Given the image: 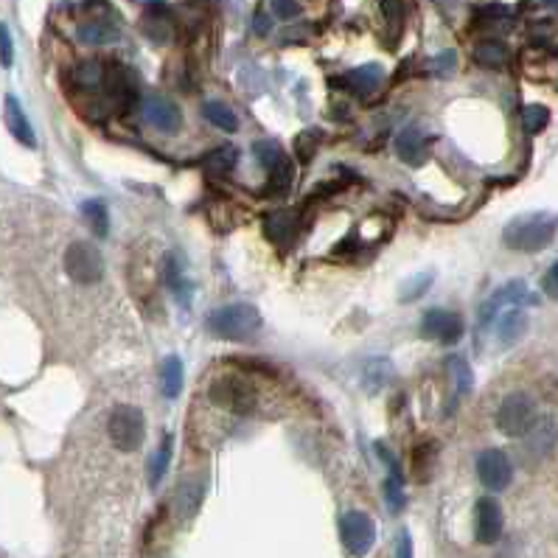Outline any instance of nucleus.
<instances>
[{
    "instance_id": "obj_4",
    "label": "nucleus",
    "mask_w": 558,
    "mask_h": 558,
    "mask_svg": "<svg viewBox=\"0 0 558 558\" xmlns=\"http://www.w3.org/2000/svg\"><path fill=\"white\" fill-rule=\"evenodd\" d=\"M533 424H536V404L528 393H511L502 399V404L497 410V426L502 435L522 438V435H528Z\"/></svg>"
},
{
    "instance_id": "obj_29",
    "label": "nucleus",
    "mask_w": 558,
    "mask_h": 558,
    "mask_svg": "<svg viewBox=\"0 0 558 558\" xmlns=\"http://www.w3.org/2000/svg\"><path fill=\"white\" fill-rule=\"evenodd\" d=\"M449 368H452V373H455L458 393H469V390H472V371H469V363H466L463 356H452V359H449Z\"/></svg>"
},
{
    "instance_id": "obj_36",
    "label": "nucleus",
    "mask_w": 558,
    "mask_h": 558,
    "mask_svg": "<svg viewBox=\"0 0 558 558\" xmlns=\"http://www.w3.org/2000/svg\"><path fill=\"white\" fill-rule=\"evenodd\" d=\"M542 290H545L553 300H558V261L547 269V275H545V281H542Z\"/></svg>"
},
{
    "instance_id": "obj_28",
    "label": "nucleus",
    "mask_w": 558,
    "mask_h": 558,
    "mask_svg": "<svg viewBox=\"0 0 558 558\" xmlns=\"http://www.w3.org/2000/svg\"><path fill=\"white\" fill-rule=\"evenodd\" d=\"M253 152H256V160H259L264 169H273L278 160L283 157V149L278 147L275 140H259L256 147H253Z\"/></svg>"
},
{
    "instance_id": "obj_5",
    "label": "nucleus",
    "mask_w": 558,
    "mask_h": 558,
    "mask_svg": "<svg viewBox=\"0 0 558 558\" xmlns=\"http://www.w3.org/2000/svg\"><path fill=\"white\" fill-rule=\"evenodd\" d=\"M65 273L76 283H99L104 275L101 253L87 242H74L65 250Z\"/></svg>"
},
{
    "instance_id": "obj_38",
    "label": "nucleus",
    "mask_w": 558,
    "mask_h": 558,
    "mask_svg": "<svg viewBox=\"0 0 558 558\" xmlns=\"http://www.w3.org/2000/svg\"><path fill=\"white\" fill-rule=\"evenodd\" d=\"M395 558H412V538L407 530L399 536V542H395Z\"/></svg>"
},
{
    "instance_id": "obj_41",
    "label": "nucleus",
    "mask_w": 558,
    "mask_h": 558,
    "mask_svg": "<svg viewBox=\"0 0 558 558\" xmlns=\"http://www.w3.org/2000/svg\"><path fill=\"white\" fill-rule=\"evenodd\" d=\"M542 4H545V6H550V9H555V12H558V0H542Z\"/></svg>"
},
{
    "instance_id": "obj_12",
    "label": "nucleus",
    "mask_w": 558,
    "mask_h": 558,
    "mask_svg": "<svg viewBox=\"0 0 558 558\" xmlns=\"http://www.w3.org/2000/svg\"><path fill=\"white\" fill-rule=\"evenodd\" d=\"M143 113H147V121L160 132H177L179 124H183V113L179 107L163 96H149L147 104H143Z\"/></svg>"
},
{
    "instance_id": "obj_15",
    "label": "nucleus",
    "mask_w": 558,
    "mask_h": 558,
    "mask_svg": "<svg viewBox=\"0 0 558 558\" xmlns=\"http://www.w3.org/2000/svg\"><path fill=\"white\" fill-rule=\"evenodd\" d=\"M267 239H273L275 244H290L298 233V216L292 211H275L264 219Z\"/></svg>"
},
{
    "instance_id": "obj_22",
    "label": "nucleus",
    "mask_w": 558,
    "mask_h": 558,
    "mask_svg": "<svg viewBox=\"0 0 558 558\" xmlns=\"http://www.w3.org/2000/svg\"><path fill=\"white\" fill-rule=\"evenodd\" d=\"M236 160H239V152L233 147H216L203 157V166L213 174H227L236 166Z\"/></svg>"
},
{
    "instance_id": "obj_18",
    "label": "nucleus",
    "mask_w": 558,
    "mask_h": 558,
    "mask_svg": "<svg viewBox=\"0 0 558 558\" xmlns=\"http://www.w3.org/2000/svg\"><path fill=\"white\" fill-rule=\"evenodd\" d=\"M269 171V179H267V194L269 196H281L292 188V179H295V166H292V160L290 157H281L278 163L273 169H267Z\"/></svg>"
},
{
    "instance_id": "obj_6",
    "label": "nucleus",
    "mask_w": 558,
    "mask_h": 558,
    "mask_svg": "<svg viewBox=\"0 0 558 558\" xmlns=\"http://www.w3.org/2000/svg\"><path fill=\"white\" fill-rule=\"evenodd\" d=\"M211 402L219 404L230 412H239V416H247L256 407V390L250 387L239 376H222L211 385Z\"/></svg>"
},
{
    "instance_id": "obj_34",
    "label": "nucleus",
    "mask_w": 558,
    "mask_h": 558,
    "mask_svg": "<svg viewBox=\"0 0 558 558\" xmlns=\"http://www.w3.org/2000/svg\"><path fill=\"white\" fill-rule=\"evenodd\" d=\"M455 65H458L455 51H443L441 57L432 60V70H435V74H449V70H455Z\"/></svg>"
},
{
    "instance_id": "obj_2",
    "label": "nucleus",
    "mask_w": 558,
    "mask_h": 558,
    "mask_svg": "<svg viewBox=\"0 0 558 558\" xmlns=\"http://www.w3.org/2000/svg\"><path fill=\"white\" fill-rule=\"evenodd\" d=\"M261 312L253 303H227L208 315V329L213 337L230 343H247L261 331Z\"/></svg>"
},
{
    "instance_id": "obj_17",
    "label": "nucleus",
    "mask_w": 558,
    "mask_h": 558,
    "mask_svg": "<svg viewBox=\"0 0 558 558\" xmlns=\"http://www.w3.org/2000/svg\"><path fill=\"white\" fill-rule=\"evenodd\" d=\"M79 40L84 45H107L118 40V28L110 20H90L79 26Z\"/></svg>"
},
{
    "instance_id": "obj_33",
    "label": "nucleus",
    "mask_w": 558,
    "mask_h": 558,
    "mask_svg": "<svg viewBox=\"0 0 558 558\" xmlns=\"http://www.w3.org/2000/svg\"><path fill=\"white\" fill-rule=\"evenodd\" d=\"M273 14L281 17V20H292V17L300 14L298 0H273Z\"/></svg>"
},
{
    "instance_id": "obj_26",
    "label": "nucleus",
    "mask_w": 558,
    "mask_h": 558,
    "mask_svg": "<svg viewBox=\"0 0 558 558\" xmlns=\"http://www.w3.org/2000/svg\"><path fill=\"white\" fill-rule=\"evenodd\" d=\"M101 76H104V65L101 62H82L76 65L74 70V82L82 87V90H93L101 84Z\"/></svg>"
},
{
    "instance_id": "obj_32",
    "label": "nucleus",
    "mask_w": 558,
    "mask_h": 558,
    "mask_svg": "<svg viewBox=\"0 0 558 558\" xmlns=\"http://www.w3.org/2000/svg\"><path fill=\"white\" fill-rule=\"evenodd\" d=\"M426 449H429V443H424V446L416 449V474H418L421 480L429 477V472H432V460H435V452H432V455L426 458Z\"/></svg>"
},
{
    "instance_id": "obj_27",
    "label": "nucleus",
    "mask_w": 558,
    "mask_h": 558,
    "mask_svg": "<svg viewBox=\"0 0 558 558\" xmlns=\"http://www.w3.org/2000/svg\"><path fill=\"white\" fill-rule=\"evenodd\" d=\"M522 124L528 127V132H542L550 124V110L542 104H528L525 110H522Z\"/></svg>"
},
{
    "instance_id": "obj_23",
    "label": "nucleus",
    "mask_w": 558,
    "mask_h": 558,
    "mask_svg": "<svg viewBox=\"0 0 558 558\" xmlns=\"http://www.w3.org/2000/svg\"><path fill=\"white\" fill-rule=\"evenodd\" d=\"M82 213H84L90 230H93L99 239H104L107 230H110V216H107V205L101 200H87L82 205Z\"/></svg>"
},
{
    "instance_id": "obj_24",
    "label": "nucleus",
    "mask_w": 558,
    "mask_h": 558,
    "mask_svg": "<svg viewBox=\"0 0 558 558\" xmlns=\"http://www.w3.org/2000/svg\"><path fill=\"white\" fill-rule=\"evenodd\" d=\"M474 60L482 68H502V65H506V60H508V48L502 43H497V40H485V43L477 45Z\"/></svg>"
},
{
    "instance_id": "obj_16",
    "label": "nucleus",
    "mask_w": 558,
    "mask_h": 558,
    "mask_svg": "<svg viewBox=\"0 0 558 558\" xmlns=\"http://www.w3.org/2000/svg\"><path fill=\"white\" fill-rule=\"evenodd\" d=\"M6 127H9V132L23 143V147H34V143H37V138H34V130H31V124H28V118H26V113H23V107H20V101H17L14 96H6Z\"/></svg>"
},
{
    "instance_id": "obj_11",
    "label": "nucleus",
    "mask_w": 558,
    "mask_h": 558,
    "mask_svg": "<svg viewBox=\"0 0 558 558\" xmlns=\"http://www.w3.org/2000/svg\"><path fill=\"white\" fill-rule=\"evenodd\" d=\"M101 84L107 90V96H110L113 101H118L121 107H132L138 101V84H135L130 70L124 65H118V62L104 65Z\"/></svg>"
},
{
    "instance_id": "obj_21",
    "label": "nucleus",
    "mask_w": 558,
    "mask_h": 558,
    "mask_svg": "<svg viewBox=\"0 0 558 558\" xmlns=\"http://www.w3.org/2000/svg\"><path fill=\"white\" fill-rule=\"evenodd\" d=\"M525 329H528L525 312H522V309H511L506 317H502V323H499V343L502 346H514L516 339L525 334Z\"/></svg>"
},
{
    "instance_id": "obj_7",
    "label": "nucleus",
    "mask_w": 558,
    "mask_h": 558,
    "mask_svg": "<svg viewBox=\"0 0 558 558\" xmlns=\"http://www.w3.org/2000/svg\"><path fill=\"white\" fill-rule=\"evenodd\" d=\"M339 538H343V545L351 555L363 558L371 553L373 542H376V525L373 519L363 511H348L339 519Z\"/></svg>"
},
{
    "instance_id": "obj_35",
    "label": "nucleus",
    "mask_w": 558,
    "mask_h": 558,
    "mask_svg": "<svg viewBox=\"0 0 558 558\" xmlns=\"http://www.w3.org/2000/svg\"><path fill=\"white\" fill-rule=\"evenodd\" d=\"M382 6H385L387 20L395 23V26H402V20H404V4H402V0H385Z\"/></svg>"
},
{
    "instance_id": "obj_19",
    "label": "nucleus",
    "mask_w": 558,
    "mask_h": 558,
    "mask_svg": "<svg viewBox=\"0 0 558 558\" xmlns=\"http://www.w3.org/2000/svg\"><path fill=\"white\" fill-rule=\"evenodd\" d=\"M160 390H163L166 399H177L179 390H183V363H179V356L163 359V368H160Z\"/></svg>"
},
{
    "instance_id": "obj_40",
    "label": "nucleus",
    "mask_w": 558,
    "mask_h": 558,
    "mask_svg": "<svg viewBox=\"0 0 558 558\" xmlns=\"http://www.w3.org/2000/svg\"><path fill=\"white\" fill-rule=\"evenodd\" d=\"M298 155H300V160H309V157L315 155V149H312V140H306V135H300V138H298Z\"/></svg>"
},
{
    "instance_id": "obj_25",
    "label": "nucleus",
    "mask_w": 558,
    "mask_h": 558,
    "mask_svg": "<svg viewBox=\"0 0 558 558\" xmlns=\"http://www.w3.org/2000/svg\"><path fill=\"white\" fill-rule=\"evenodd\" d=\"M171 446H174V438L166 435L163 443H160V449H157V455L149 460V482H152V485H157L160 480H163V474H166V469H169V463H171Z\"/></svg>"
},
{
    "instance_id": "obj_43",
    "label": "nucleus",
    "mask_w": 558,
    "mask_h": 558,
    "mask_svg": "<svg viewBox=\"0 0 558 558\" xmlns=\"http://www.w3.org/2000/svg\"><path fill=\"white\" fill-rule=\"evenodd\" d=\"M200 4H203V0H200Z\"/></svg>"
},
{
    "instance_id": "obj_10",
    "label": "nucleus",
    "mask_w": 558,
    "mask_h": 558,
    "mask_svg": "<svg viewBox=\"0 0 558 558\" xmlns=\"http://www.w3.org/2000/svg\"><path fill=\"white\" fill-rule=\"evenodd\" d=\"M502 528H506V516H502V506L494 497H482L474 511V536L480 545H494L499 542Z\"/></svg>"
},
{
    "instance_id": "obj_20",
    "label": "nucleus",
    "mask_w": 558,
    "mask_h": 558,
    "mask_svg": "<svg viewBox=\"0 0 558 558\" xmlns=\"http://www.w3.org/2000/svg\"><path fill=\"white\" fill-rule=\"evenodd\" d=\"M203 116H205L208 124L219 127L222 132H236L239 130V118L225 101H205L203 104Z\"/></svg>"
},
{
    "instance_id": "obj_42",
    "label": "nucleus",
    "mask_w": 558,
    "mask_h": 558,
    "mask_svg": "<svg viewBox=\"0 0 558 558\" xmlns=\"http://www.w3.org/2000/svg\"><path fill=\"white\" fill-rule=\"evenodd\" d=\"M438 4H458V0H438Z\"/></svg>"
},
{
    "instance_id": "obj_30",
    "label": "nucleus",
    "mask_w": 558,
    "mask_h": 558,
    "mask_svg": "<svg viewBox=\"0 0 558 558\" xmlns=\"http://www.w3.org/2000/svg\"><path fill=\"white\" fill-rule=\"evenodd\" d=\"M429 281H432L429 273H421L418 278H410V281L404 283V290H402V300H404V303L418 300V298L429 290Z\"/></svg>"
},
{
    "instance_id": "obj_14",
    "label": "nucleus",
    "mask_w": 558,
    "mask_h": 558,
    "mask_svg": "<svg viewBox=\"0 0 558 558\" xmlns=\"http://www.w3.org/2000/svg\"><path fill=\"white\" fill-rule=\"evenodd\" d=\"M382 79H385L382 65H363V68L348 70L343 82H346V87L351 90V93H356V96H371L373 90H379Z\"/></svg>"
},
{
    "instance_id": "obj_31",
    "label": "nucleus",
    "mask_w": 558,
    "mask_h": 558,
    "mask_svg": "<svg viewBox=\"0 0 558 558\" xmlns=\"http://www.w3.org/2000/svg\"><path fill=\"white\" fill-rule=\"evenodd\" d=\"M385 497H387V506H390V511H402L404 508V491H402V480H387L385 482Z\"/></svg>"
},
{
    "instance_id": "obj_13",
    "label": "nucleus",
    "mask_w": 558,
    "mask_h": 558,
    "mask_svg": "<svg viewBox=\"0 0 558 558\" xmlns=\"http://www.w3.org/2000/svg\"><path fill=\"white\" fill-rule=\"evenodd\" d=\"M395 155H399L407 166H418L426 160V138L418 127H404L395 138Z\"/></svg>"
},
{
    "instance_id": "obj_37",
    "label": "nucleus",
    "mask_w": 558,
    "mask_h": 558,
    "mask_svg": "<svg viewBox=\"0 0 558 558\" xmlns=\"http://www.w3.org/2000/svg\"><path fill=\"white\" fill-rule=\"evenodd\" d=\"M12 37H9V28L6 26H0V62H4L6 68L12 65Z\"/></svg>"
},
{
    "instance_id": "obj_39",
    "label": "nucleus",
    "mask_w": 558,
    "mask_h": 558,
    "mask_svg": "<svg viewBox=\"0 0 558 558\" xmlns=\"http://www.w3.org/2000/svg\"><path fill=\"white\" fill-rule=\"evenodd\" d=\"M253 28H256V34H261V37H267L269 28H273V20H269V14L259 12V14H256V20H253Z\"/></svg>"
},
{
    "instance_id": "obj_9",
    "label": "nucleus",
    "mask_w": 558,
    "mask_h": 558,
    "mask_svg": "<svg viewBox=\"0 0 558 558\" xmlns=\"http://www.w3.org/2000/svg\"><path fill=\"white\" fill-rule=\"evenodd\" d=\"M466 326H463V317L455 315V312H446V309H429L421 320V334L426 339H438L443 346H452L463 337Z\"/></svg>"
},
{
    "instance_id": "obj_3",
    "label": "nucleus",
    "mask_w": 558,
    "mask_h": 558,
    "mask_svg": "<svg viewBox=\"0 0 558 558\" xmlns=\"http://www.w3.org/2000/svg\"><path fill=\"white\" fill-rule=\"evenodd\" d=\"M107 435H110L113 446L121 452H135L140 449L143 438H147V421H143V412L132 404H121L110 412V421H107Z\"/></svg>"
},
{
    "instance_id": "obj_1",
    "label": "nucleus",
    "mask_w": 558,
    "mask_h": 558,
    "mask_svg": "<svg viewBox=\"0 0 558 558\" xmlns=\"http://www.w3.org/2000/svg\"><path fill=\"white\" fill-rule=\"evenodd\" d=\"M558 233V213L536 211V213H522L511 219L502 230V242L519 253H538L545 250Z\"/></svg>"
},
{
    "instance_id": "obj_8",
    "label": "nucleus",
    "mask_w": 558,
    "mask_h": 558,
    "mask_svg": "<svg viewBox=\"0 0 558 558\" xmlns=\"http://www.w3.org/2000/svg\"><path fill=\"white\" fill-rule=\"evenodd\" d=\"M477 477L489 491H502V489H508L514 480V466L506 452H499V449H485V452H480V458H477Z\"/></svg>"
}]
</instances>
